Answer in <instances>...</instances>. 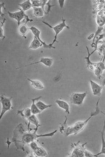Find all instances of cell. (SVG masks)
Here are the masks:
<instances>
[{"label": "cell", "instance_id": "cell-1", "mask_svg": "<svg viewBox=\"0 0 105 157\" xmlns=\"http://www.w3.org/2000/svg\"><path fill=\"white\" fill-rule=\"evenodd\" d=\"M37 129L35 128L33 132H26L23 130L22 123H20L16 127L14 131V134L12 141H7L8 148L12 143L15 142L16 145L19 143L24 146L26 145L30 144L32 142L35 141L38 138L40 137H51L55 135L58 132V130H54L53 132L45 134H36Z\"/></svg>", "mask_w": 105, "mask_h": 157}, {"label": "cell", "instance_id": "cell-2", "mask_svg": "<svg viewBox=\"0 0 105 157\" xmlns=\"http://www.w3.org/2000/svg\"><path fill=\"white\" fill-rule=\"evenodd\" d=\"M100 99H99L96 105L95 111L91 113L90 115L88 118L84 121H78L76 122L74 125L71 127H68L65 130L66 136H68L71 134H77L81 130H83L85 126L87 125L88 121L90 120L93 116L98 115L100 113V110L99 107V103Z\"/></svg>", "mask_w": 105, "mask_h": 157}, {"label": "cell", "instance_id": "cell-3", "mask_svg": "<svg viewBox=\"0 0 105 157\" xmlns=\"http://www.w3.org/2000/svg\"><path fill=\"white\" fill-rule=\"evenodd\" d=\"M43 23L45 25H47L50 28H52L54 31L55 32V35L54 37V39L53 40L52 43H51L52 45H54V44L56 42H58L57 41V38H58V35L59 33L61 32L63 30L64 28H68V29H70L69 26H68L66 24V20L65 19L62 18V22L58 25H56V26H51V25H50L49 23L47 22H43Z\"/></svg>", "mask_w": 105, "mask_h": 157}, {"label": "cell", "instance_id": "cell-4", "mask_svg": "<svg viewBox=\"0 0 105 157\" xmlns=\"http://www.w3.org/2000/svg\"><path fill=\"white\" fill-rule=\"evenodd\" d=\"M80 142L77 143L72 144L71 145V151L69 157H84V145L86 144H80Z\"/></svg>", "mask_w": 105, "mask_h": 157}, {"label": "cell", "instance_id": "cell-5", "mask_svg": "<svg viewBox=\"0 0 105 157\" xmlns=\"http://www.w3.org/2000/svg\"><path fill=\"white\" fill-rule=\"evenodd\" d=\"M9 16L10 18L16 20L18 23V26H20V22L23 19H25L26 20L25 24H26L28 22H32L33 20H31L28 18V16L25 14V12L23 10L19 9V12L13 13L10 12H8Z\"/></svg>", "mask_w": 105, "mask_h": 157}, {"label": "cell", "instance_id": "cell-6", "mask_svg": "<svg viewBox=\"0 0 105 157\" xmlns=\"http://www.w3.org/2000/svg\"><path fill=\"white\" fill-rule=\"evenodd\" d=\"M12 98H8L4 95L1 96V103L2 105V111L0 115V120L7 111L11 110L12 107Z\"/></svg>", "mask_w": 105, "mask_h": 157}, {"label": "cell", "instance_id": "cell-7", "mask_svg": "<svg viewBox=\"0 0 105 157\" xmlns=\"http://www.w3.org/2000/svg\"><path fill=\"white\" fill-rule=\"evenodd\" d=\"M87 95V92L83 93H73L71 94L70 98V102L71 104L74 105L80 106L83 104L84 101Z\"/></svg>", "mask_w": 105, "mask_h": 157}, {"label": "cell", "instance_id": "cell-8", "mask_svg": "<svg viewBox=\"0 0 105 157\" xmlns=\"http://www.w3.org/2000/svg\"><path fill=\"white\" fill-rule=\"evenodd\" d=\"M29 146L32 152L37 157H44L47 156V152L43 148L39 146L35 141L31 142Z\"/></svg>", "mask_w": 105, "mask_h": 157}, {"label": "cell", "instance_id": "cell-9", "mask_svg": "<svg viewBox=\"0 0 105 157\" xmlns=\"http://www.w3.org/2000/svg\"><path fill=\"white\" fill-rule=\"evenodd\" d=\"M29 29L31 30L34 36H36L39 40V41H40L43 45V46L44 48H50H50H56L52 45L51 44H47L46 42H44L43 40H41V39L40 38L41 31L39 29H38L37 28L34 27V26H32L31 27L29 28Z\"/></svg>", "mask_w": 105, "mask_h": 157}, {"label": "cell", "instance_id": "cell-10", "mask_svg": "<svg viewBox=\"0 0 105 157\" xmlns=\"http://www.w3.org/2000/svg\"><path fill=\"white\" fill-rule=\"evenodd\" d=\"M53 63V60L52 59L48 57H42L40 59L39 61L31 63L25 66H22V67H24L30 66L33 65L38 64L39 63H43L47 67H51L52 66Z\"/></svg>", "mask_w": 105, "mask_h": 157}, {"label": "cell", "instance_id": "cell-11", "mask_svg": "<svg viewBox=\"0 0 105 157\" xmlns=\"http://www.w3.org/2000/svg\"><path fill=\"white\" fill-rule=\"evenodd\" d=\"M92 94L94 96H99L101 94L102 86L92 80L90 81Z\"/></svg>", "mask_w": 105, "mask_h": 157}, {"label": "cell", "instance_id": "cell-12", "mask_svg": "<svg viewBox=\"0 0 105 157\" xmlns=\"http://www.w3.org/2000/svg\"><path fill=\"white\" fill-rule=\"evenodd\" d=\"M102 113H103L104 115L105 118L104 120L103 127V129L101 132V140H102V148L101 150L99 153L96 154L94 155V157H98L99 155H105V140L104 137V134L105 131V113H104L103 111H101Z\"/></svg>", "mask_w": 105, "mask_h": 157}, {"label": "cell", "instance_id": "cell-13", "mask_svg": "<svg viewBox=\"0 0 105 157\" xmlns=\"http://www.w3.org/2000/svg\"><path fill=\"white\" fill-rule=\"evenodd\" d=\"M55 103L58 104L60 108H62L65 110V113L68 115L70 114V107L69 104L66 101H62V100H57L55 101Z\"/></svg>", "mask_w": 105, "mask_h": 157}, {"label": "cell", "instance_id": "cell-14", "mask_svg": "<svg viewBox=\"0 0 105 157\" xmlns=\"http://www.w3.org/2000/svg\"><path fill=\"white\" fill-rule=\"evenodd\" d=\"M87 50L88 51V56L87 57H85L84 58V59L86 60L87 65V67L88 68V70H93L94 69H95L94 66L93 65V62H92L90 61V57L97 50V48H95V50L93 51L91 53H90L89 49H88V48L87 46H86Z\"/></svg>", "mask_w": 105, "mask_h": 157}, {"label": "cell", "instance_id": "cell-15", "mask_svg": "<svg viewBox=\"0 0 105 157\" xmlns=\"http://www.w3.org/2000/svg\"><path fill=\"white\" fill-rule=\"evenodd\" d=\"M41 98L42 96H39V97H38V98L31 99L32 103V104H31L30 109H31L32 113V114L36 115V114H38V113H41V111L38 108L36 104V101L39 100Z\"/></svg>", "mask_w": 105, "mask_h": 157}, {"label": "cell", "instance_id": "cell-16", "mask_svg": "<svg viewBox=\"0 0 105 157\" xmlns=\"http://www.w3.org/2000/svg\"><path fill=\"white\" fill-rule=\"evenodd\" d=\"M17 114L20 115L25 119H27L32 115L31 109L29 108H25L22 110H19L17 111Z\"/></svg>", "mask_w": 105, "mask_h": 157}, {"label": "cell", "instance_id": "cell-17", "mask_svg": "<svg viewBox=\"0 0 105 157\" xmlns=\"http://www.w3.org/2000/svg\"><path fill=\"white\" fill-rule=\"evenodd\" d=\"M27 80L31 83V86L36 90H43L44 88V86L43 84L40 81L33 80L29 78L27 79Z\"/></svg>", "mask_w": 105, "mask_h": 157}, {"label": "cell", "instance_id": "cell-18", "mask_svg": "<svg viewBox=\"0 0 105 157\" xmlns=\"http://www.w3.org/2000/svg\"><path fill=\"white\" fill-rule=\"evenodd\" d=\"M43 46L40 41L36 36H34L33 40L29 45L28 48L32 49H36Z\"/></svg>", "mask_w": 105, "mask_h": 157}, {"label": "cell", "instance_id": "cell-19", "mask_svg": "<svg viewBox=\"0 0 105 157\" xmlns=\"http://www.w3.org/2000/svg\"><path fill=\"white\" fill-rule=\"evenodd\" d=\"M27 120H28L29 124H33L35 126L36 129H38L39 127L41 126L39 124V121L36 116V115H34V114H32Z\"/></svg>", "mask_w": 105, "mask_h": 157}, {"label": "cell", "instance_id": "cell-20", "mask_svg": "<svg viewBox=\"0 0 105 157\" xmlns=\"http://www.w3.org/2000/svg\"><path fill=\"white\" fill-rule=\"evenodd\" d=\"M31 1L32 7H41L44 12V7L48 2L47 0H32Z\"/></svg>", "mask_w": 105, "mask_h": 157}, {"label": "cell", "instance_id": "cell-21", "mask_svg": "<svg viewBox=\"0 0 105 157\" xmlns=\"http://www.w3.org/2000/svg\"><path fill=\"white\" fill-rule=\"evenodd\" d=\"M30 0H27L22 3L19 4V5L22 8V9L25 12L32 8V3Z\"/></svg>", "mask_w": 105, "mask_h": 157}, {"label": "cell", "instance_id": "cell-22", "mask_svg": "<svg viewBox=\"0 0 105 157\" xmlns=\"http://www.w3.org/2000/svg\"><path fill=\"white\" fill-rule=\"evenodd\" d=\"M36 104L38 108L41 111V112L43 111V110H46V109L50 108V107L52 106V105H51H51H47V104H44L43 102L41 101H37L36 103Z\"/></svg>", "mask_w": 105, "mask_h": 157}, {"label": "cell", "instance_id": "cell-23", "mask_svg": "<svg viewBox=\"0 0 105 157\" xmlns=\"http://www.w3.org/2000/svg\"><path fill=\"white\" fill-rule=\"evenodd\" d=\"M33 9V14L36 17H40L43 16L44 12L41 7H32Z\"/></svg>", "mask_w": 105, "mask_h": 157}, {"label": "cell", "instance_id": "cell-24", "mask_svg": "<svg viewBox=\"0 0 105 157\" xmlns=\"http://www.w3.org/2000/svg\"><path fill=\"white\" fill-rule=\"evenodd\" d=\"M29 30V28L26 26V24H24L19 26V32L23 37L25 36L28 32V30Z\"/></svg>", "mask_w": 105, "mask_h": 157}, {"label": "cell", "instance_id": "cell-25", "mask_svg": "<svg viewBox=\"0 0 105 157\" xmlns=\"http://www.w3.org/2000/svg\"><path fill=\"white\" fill-rule=\"evenodd\" d=\"M96 22L99 27H104L105 25V17L97 16L96 18Z\"/></svg>", "mask_w": 105, "mask_h": 157}, {"label": "cell", "instance_id": "cell-26", "mask_svg": "<svg viewBox=\"0 0 105 157\" xmlns=\"http://www.w3.org/2000/svg\"><path fill=\"white\" fill-rule=\"evenodd\" d=\"M103 71L104 70L102 69L101 68L99 67L98 66L96 67L95 68L94 73L98 78L100 79L102 74L103 72Z\"/></svg>", "mask_w": 105, "mask_h": 157}, {"label": "cell", "instance_id": "cell-27", "mask_svg": "<svg viewBox=\"0 0 105 157\" xmlns=\"http://www.w3.org/2000/svg\"><path fill=\"white\" fill-rule=\"evenodd\" d=\"M51 1H50H50H48V2H47L45 6L47 7V9L45 12V14H47L48 15H49L50 12H51L52 7H53L55 6V5H51Z\"/></svg>", "mask_w": 105, "mask_h": 157}, {"label": "cell", "instance_id": "cell-28", "mask_svg": "<svg viewBox=\"0 0 105 157\" xmlns=\"http://www.w3.org/2000/svg\"><path fill=\"white\" fill-rule=\"evenodd\" d=\"M84 157H94V155L92 154L89 151L86 150V149H84Z\"/></svg>", "mask_w": 105, "mask_h": 157}, {"label": "cell", "instance_id": "cell-29", "mask_svg": "<svg viewBox=\"0 0 105 157\" xmlns=\"http://www.w3.org/2000/svg\"><path fill=\"white\" fill-rule=\"evenodd\" d=\"M67 118H66V120H65V122H64L63 125H62V127H61V128H60V131H61V132L62 133L63 131H65V130H66V128H65V127L66 126V121H67Z\"/></svg>", "mask_w": 105, "mask_h": 157}, {"label": "cell", "instance_id": "cell-30", "mask_svg": "<svg viewBox=\"0 0 105 157\" xmlns=\"http://www.w3.org/2000/svg\"><path fill=\"white\" fill-rule=\"evenodd\" d=\"M65 2V0H58L59 5H60V7L61 9H62V8H63V7H64Z\"/></svg>", "mask_w": 105, "mask_h": 157}, {"label": "cell", "instance_id": "cell-31", "mask_svg": "<svg viewBox=\"0 0 105 157\" xmlns=\"http://www.w3.org/2000/svg\"><path fill=\"white\" fill-rule=\"evenodd\" d=\"M94 33H92L91 35H90L89 36H88V40H90L92 38H93V39L94 37Z\"/></svg>", "mask_w": 105, "mask_h": 157}, {"label": "cell", "instance_id": "cell-32", "mask_svg": "<svg viewBox=\"0 0 105 157\" xmlns=\"http://www.w3.org/2000/svg\"><path fill=\"white\" fill-rule=\"evenodd\" d=\"M1 38H5V36L3 35V29L2 28V25L1 26Z\"/></svg>", "mask_w": 105, "mask_h": 157}, {"label": "cell", "instance_id": "cell-33", "mask_svg": "<svg viewBox=\"0 0 105 157\" xmlns=\"http://www.w3.org/2000/svg\"><path fill=\"white\" fill-rule=\"evenodd\" d=\"M102 85L103 86H105V79H104L102 81Z\"/></svg>", "mask_w": 105, "mask_h": 157}, {"label": "cell", "instance_id": "cell-34", "mask_svg": "<svg viewBox=\"0 0 105 157\" xmlns=\"http://www.w3.org/2000/svg\"><path fill=\"white\" fill-rule=\"evenodd\" d=\"M104 38H105V33L104 34Z\"/></svg>", "mask_w": 105, "mask_h": 157}]
</instances>
